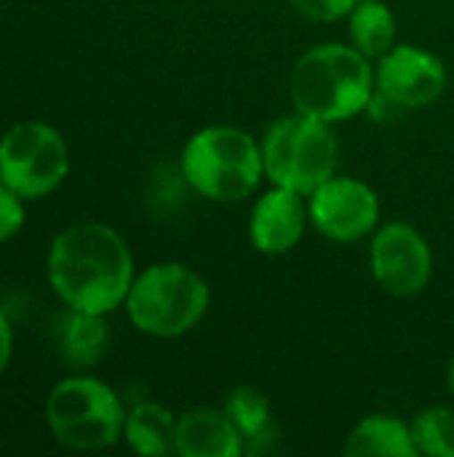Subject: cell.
Returning a JSON list of instances; mask_svg holds the SVG:
<instances>
[{
	"mask_svg": "<svg viewBox=\"0 0 454 457\" xmlns=\"http://www.w3.org/2000/svg\"><path fill=\"white\" fill-rule=\"evenodd\" d=\"M48 281L72 311L112 313L134 284V257L112 228L78 222L62 230L48 252Z\"/></svg>",
	"mask_w": 454,
	"mask_h": 457,
	"instance_id": "6da1fadb",
	"label": "cell"
},
{
	"mask_svg": "<svg viewBox=\"0 0 454 457\" xmlns=\"http://www.w3.org/2000/svg\"><path fill=\"white\" fill-rule=\"evenodd\" d=\"M375 67L356 46L318 43L308 48L292 70L294 110L324 123L351 120L375 96Z\"/></svg>",
	"mask_w": 454,
	"mask_h": 457,
	"instance_id": "7a4b0ae2",
	"label": "cell"
},
{
	"mask_svg": "<svg viewBox=\"0 0 454 457\" xmlns=\"http://www.w3.org/2000/svg\"><path fill=\"white\" fill-rule=\"evenodd\" d=\"M182 174L187 185L209 201H244L265 177L262 145L244 129L206 126L187 139L182 150Z\"/></svg>",
	"mask_w": 454,
	"mask_h": 457,
	"instance_id": "3957f363",
	"label": "cell"
},
{
	"mask_svg": "<svg viewBox=\"0 0 454 457\" xmlns=\"http://www.w3.org/2000/svg\"><path fill=\"white\" fill-rule=\"evenodd\" d=\"M209 284L182 262H158L134 276L126 297L131 324L150 337H182L209 311Z\"/></svg>",
	"mask_w": 454,
	"mask_h": 457,
	"instance_id": "277c9868",
	"label": "cell"
},
{
	"mask_svg": "<svg viewBox=\"0 0 454 457\" xmlns=\"http://www.w3.org/2000/svg\"><path fill=\"white\" fill-rule=\"evenodd\" d=\"M340 145L332 123L294 112L270 123L262 137L265 177L276 187L310 195L337 171Z\"/></svg>",
	"mask_w": 454,
	"mask_h": 457,
	"instance_id": "5b68a950",
	"label": "cell"
},
{
	"mask_svg": "<svg viewBox=\"0 0 454 457\" xmlns=\"http://www.w3.org/2000/svg\"><path fill=\"white\" fill-rule=\"evenodd\" d=\"M54 439L70 450H104L123 436L126 410L118 394L96 378H67L45 402Z\"/></svg>",
	"mask_w": 454,
	"mask_h": 457,
	"instance_id": "8992f818",
	"label": "cell"
},
{
	"mask_svg": "<svg viewBox=\"0 0 454 457\" xmlns=\"http://www.w3.org/2000/svg\"><path fill=\"white\" fill-rule=\"evenodd\" d=\"M70 171L62 134L40 120H24L0 139V182L21 198L48 195Z\"/></svg>",
	"mask_w": 454,
	"mask_h": 457,
	"instance_id": "52a82bcc",
	"label": "cell"
},
{
	"mask_svg": "<svg viewBox=\"0 0 454 457\" xmlns=\"http://www.w3.org/2000/svg\"><path fill=\"white\" fill-rule=\"evenodd\" d=\"M369 265L383 292L415 297L433 276V252L425 236L409 222H388L369 244Z\"/></svg>",
	"mask_w": 454,
	"mask_h": 457,
	"instance_id": "ba28073f",
	"label": "cell"
},
{
	"mask_svg": "<svg viewBox=\"0 0 454 457\" xmlns=\"http://www.w3.org/2000/svg\"><path fill=\"white\" fill-rule=\"evenodd\" d=\"M308 214L313 228L337 244L367 238L380 222L377 193L356 177H332L308 195Z\"/></svg>",
	"mask_w": 454,
	"mask_h": 457,
	"instance_id": "9c48e42d",
	"label": "cell"
},
{
	"mask_svg": "<svg viewBox=\"0 0 454 457\" xmlns=\"http://www.w3.org/2000/svg\"><path fill=\"white\" fill-rule=\"evenodd\" d=\"M377 94L401 110H420L433 104L447 88L444 62L420 46H393L377 59Z\"/></svg>",
	"mask_w": 454,
	"mask_h": 457,
	"instance_id": "30bf717a",
	"label": "cell"
},
{
	"mask_svg": "<svg viewBox=\"0 0 454 457\" xmlns=\"http://www.w3.org/2000/svg\"><path fill=\"white\" fill-rule=\"evenodd\" d=\"M305 195L292 193L286 187H270L260 195L249 217V238L252 246L268 257H278L292 252L310 222Z\"/></svg>",
	"mask_w": 454,
	"mask_h": 457,
	"instance_id": "8fae6325",
	"label": "cell"
},
{
	"mask_svg": "<svg viewBox=\"0 0 454 457\" xmlns=\"http://www.w3.org/2000/svg\"><path fill=\"white\" fill-rule=\"evenodd\" d=\"M177 455L238 457L244 447L225 410L198 407L177 418Z\"/></svg>",
	"mask_w": 454,
	"mask_h": 457,
	"instance_id": "7c38bea8",
	"label": "cell"
},
{
	"mask_svg": "<svg viewBox=\"0 0 454 457\" xmlns=\"http://www.w3.org/2000/svg\"><path fill=\"white\" fill-rule=\"evenodd\" d=\"M225 412L241 436L244 455H262L276 442V423L270 412V402L260 388L238 386L227 394Z\"/></svg>",
	"mask_w": 454,
	"mask_h": 457,
	"instance_id": "4fadbf2b",
	"label": "cell"
},
{
	"mask_svg": "<svg viewBox=\"0 0 454 457\" xmlns=\"http://www.w3.org/2000/svg\"><path fill=\"white\" fill-rule=\"evenodd\" d=\"M123 439L136 455H171L177 453V418L169 407L155 402L134 404L126 412Z\"/></svg>",
	"mask_w": 454,
	"mask_h": 457,
	"instance_id": "5bb4252c",
	"label": "cell"
},
{
	"mask_svg": "<svg viewBox=\"0 0 454 457\" xmlns=\"http://www.w3.org/2000/svg\"><path fill=\"white\" fill-rule=\"evenodd\" d=\"M345 455L351 457H417L412 426L391 415L364 418L345 442Z\"/></svg>",
	"mask_w": 454,
	"mask_h": 457,
	"instance_id": "9a60e30c",
	"label": "cell"
},
{
	"mask_svg": "<svg viewBox=\"0 0 454 457\" xmlns=\"http://www.w3.org/2000/svg\"><path fill=\"white\" fill-rule=\"evenodd\" d=\"M107 340L110 332L102 313H86L70 308V316L62 321L59 329V348L70 367H80V370L94 367L104 356Z\"/></svg>",
	"mask_w": 454,
	"mask_h": 457,
	"instance_id": "2e32d148",
	"label": "cell"
},
{
	"mask_svg": "<svg viewBox=\"0 0 454 457\" xmlns=\"http://www.w3.org/2000/svg\"><path fill=\"white\" fill-rule=\"evenodd\" d=\"M351 21V46H356L364 56L380 59L396 46V16L383 0H361Z\"/></svg>",
	"mask_w": 454,
	"mask_h": 457,
	"instance_id": "e0dca14e",
	"label": "cell"
},
{
	"mask_svg": "<svg viewBox=\"0 0 454 457\" xmlns=\"http://www.w3.org/2000/svg\"><path fill=\"white\" fill-rule=\"evenodd\" d=\"M412 439L417 455L454 457V410L428 407L412 420Z\"/></svg>",
	"mask_w": 454,
	"mask_h": 457,
	"instance_id": "ac0fdd59",
	"label": "cell"
},
{
	"mask_svg": "<svg viewBox=\"0 0 454 457\" xmlns=\"http://www.w3.org/2000/svg\"><path fill=\"white\" fill-rule=\"evenodd\" d=\"M361 0H292L297 13L310 21H340L353 13Z\"/></svg>",
	"mask_w": 454,
	"mask_h": 457,
	"instance_id": "d6986e66",
	"label": "cell"
},
{
	"mask_svg": "<svg viewBox=\"0 0 454 457\" xmlns=\"http://www.w3.org/2000/svg\"><path fill=\"white\" fill-rule=\"evenodd\" d=\"M19 198H21L19 193H13L8 185L0 182V244L16 236L24 225V206Z\"/></svg>",
	"mask_w": 454,
	"mask_h": 457,
	"instance_id": "ffe728a7",
	"label": "cell"
},
{
	"mask_svg": "<svg viewBox=\"0 0 454 457\" xmlns=\"http://www.w3.org/2000/svg\"><path fill=\"white\" fill-rule=\"evenodd\" d=\"M11 345H13V332H11V324H8L5 313L0 311V375H3V372H5V367H8Z\"/></svg>",
	"mask_w": 454,
	"mask_h": 457,
	"instance_id": "44dd1931",
	"label": "cell"
},
{
	"mask_svg": "<svg viewBox=\"0 0 454 457\" xmlns=\"http://www.w3.org/2000/svg\"><path fill=\"white\" fill-rule=\"evenodd\" d=\"M450 388H452V394H454V359H452V364H450Z\"/></svg>",
	"mask_w": 454,
	"mask_h": 457,
	"instance_id": "7402d4cb",
	"label": "cell"
}]
</instances>
